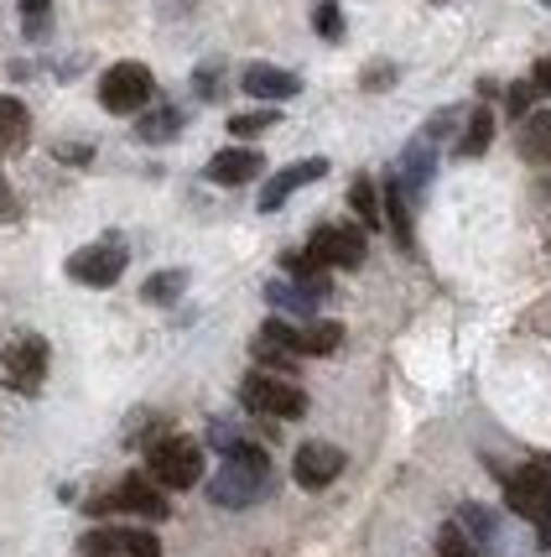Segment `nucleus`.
<instances>
[{
    "instance_id": "obj_1",
    "label": "nucleus",
    "mask_w": 551,
    "mask_h": 557,
    "mask_svg": "<svg viewBox=\"0 0 551 557\" xmlns=\"http://www.w3.org/2000/svg\"><path fill=\"white\" fill-rule=\"evenodd\" d=\"M265 490H271V459H265V448H255V443L224 448V469L209 480V500L224 510H245V506H255V500H265Z\"/></svg>"
},
{
    "instance_id": "obj_2",
    "label": "nucleus",
    "mask_w": 551,
    "mask_h": 557,
    "mask_svg": "<svg viewBox=\"0 0 551 557\" xmlns=\"http://www.w3.org/2000/svg\"><path fill=\"white\" fill-rule=\"evenodd\" d=\"M146 469L162 490H192L203 480V448L183 433H167L146 448Z\"/></svg>"
},
{
    "instance_id": "obj_3",
    "label": "nucleus",
    "mask_w": 551,
    "mask_h": 557,
    "mask_svg": "<svg viewBox=\"0 0 551 557\" xmlns=\"http://www.w3.org/2000/svg\"><path fill=\"white\" fill-rule=\"evenodd\" d=\"M504 500L515 516H526L530 527L541 532V547H551V469L547 463H526L504 480Z\"/></svg>"
},
{
    "instance_id": "obj_4",
    "label": "nucleus",
    "mask_w": 551,
    "mask_h": 557,
    "mask_svg": "<svg viewBox=\"0 0 551 557\" xmlns=\"http://www.w3.org/2000/svg\"><path fill=\"white\" fill-rule=\"evenodd\" d=\"M240 401H245V412L276 417V422H297V417L308 412V396L291 386L287 375H265V370H250L240 381Z\"/></svg>"
},
{
    "instance_id": "obj_5",
    "label": "nucleus",
    "mask_w": 551,
    "mask_h": 557,
    "mask_svg": "<svg viewBox=\"0 0 551 557\" xmlns=\"http://www.w3.org/2000/svg\"><path fill=\"white\" fill-rule=\"evenodd\" d=\"M151 95H156V78H151L146 63H115L99 78V104L110 115H136V110L151 104Z\"/></svg>"
},
{
    "instance_id": "obj_6",
    "label": "nucleus",
    "mask_w": 551,
    "mask_h": 557,
    "mask_svg": "<svg viewBox=\"0 0 551 557\" xmlns=\"http://www.w3.org/2000/svg\"><path fill=\"white\" fill-rule=\"evenodd\" d=\"M110 510H130V516H141V521H167L172 516V506L162 500V485L146 480V474H130V480H121L110 495L89 500V516H110Z\"/></svg>"
},
{
    "instance_id": "obj_7",
    "label": "nucleus",
    "mask_w": 551,
    "mask_h": 557,
    "mask_svg": "<svg viewBox=\"0 0 551 557\" xmlns=\"http://www.w3.org/2000/svg\"><path fill=\"white\" fill-rule=\"evenodd\" d=\"M125 240H95V245H84V250H73L68 256V276L78 282V287H115L125 276Z\"/></svg>"
},
{
    "instance_id": "obj_8",
    "label": "nucleus",
    "mask_w": 551,
    "mask_h": 557,
    "mask_svg": "<svg viewBox=\"0 0 551 557\" xmlns=\"http://www.w3.org/2000/svg\"><path fill=\"white\" fill-rule=\"evenodd\" d=\"M84 557H162V542L146 527H95L78 536Z\"/></svg>"
},
{
    "instance_id": "obj_9",
    "label": "nucleus",
    "mask_w": 551,
    "mask_h": 557,
    "mask_svg": "<svg viewBox=\"0 0 551 557\" xmlns=\"http://www.w3.org/2000/svg\"><path fill=\"white\" fill-rule=\"evenodd\" d=\"M0 370H5V386L32 396L42 391V375H48V339L26 334V339H11L0 349Z\"/></svg>"
},
{
    "instance_id": "obj_10",
    "label": "nucleus",
    "mask_w": 551,
    "mask_h": 557,
    "mask_svg": "<svg viewBox=\"0 0 551 557\" xmlns=\"http://www.w3.org/2000/svg\"><path fill=\"white\" fill-rule=\"evenodd\" d=\"M308 256H312V261H317L323 271H328V267L354 271V267L364 261V235L354 230V224H323V230H312Z\"/></svg>"
},
{
    "instance_id": "obj_11",
    "label": "nucleus",
    "mask_w": 551,
    "mask_h": 557,
    "mask_svg": "<svg viewBox=\"0 0 551 557\" xmlns=\"http://www.w3.org/2000/svg\"><path fill=\"white\" fill-rule=\"evenodd\" d=\"M343 448H334V443H302L297 448V459H291V480L302 490H328L343 474Z\"/></svg>"
},
{
    "instance_id": "obj_12",
    "label": "nucleus",
    "mask_w": 551,
    "mask_h": 557,
    "mask_svg": "<svg viewBox=\"0 0 551 557\" xmlns=\"http://www.w3.org/2000/svg\"><path fill=\"white\" fill-rule=\"evenodd\" d=\"M323 297H328V276H312V282L276 276V282H265V302H271V308H281V313H291V318H312Z\"/></svg>"
},
{
    "instance_id": "obj_13",
    "label": "nucleus",
    "mask_w": 551,
    "mask_h": 557,
    "mask_svg": "<svg viewBox=\"0 0 551 557\" xmlns=\"http://www.w3.org/2000/svg\"><path fill=\"white\" fill-rule=\"evenodd\" d=\"M317 177H328V162H323V157H308V162H291V168H281L261 188V214H276V209H281L297 188H308V183H317Z\"/></svg>"
},
{
    "instance_id": "obj_14",
    "label": "nucleus",
    "mask_w": 551,
    "mask_h": 557,
    "mask_svg": "<svg viewBox=\"0 0 551 557\" xmlns=\"http://www.w3.org/2000/svg\"><path fill=\"white\" fill-rule=\"evenodd\" d=\"M261 172H265L261 151H250V146H229V151L209 157L203 177H209V183H218V188H240V183H255Z\"/></svg>"
},
{
    "instance_id": "obj_15",
    "label": "nucleus",
    "mask_w": 551,
    "mask_h": 557,
    "mask_svg": "<svg viewBox=\"0 0 551 557\" xmlns=\"http://www.w3.org/2000/svg\"><path fill=\"white\" fill-rule=\"evenodd\" d=\"M437 141H427V136H411V146L401 151V168H396V188L406 198H422L431 183V172H437V151H431Z\"/></svg>"
},
{
    "instance_id": "obj_16",
    "label": "nucleus",
    "mask_w": 551,
    "mask_h": 557,
    "mask_svg": "<svg viewBox=\"0 0 551 557\" xmlns=\"http://www.w3.org/2000/svg\"><path fill=\"white\" fill-rule=\"evenodd\" d=\"M240 89L255 99H271V104H281V99L302 95V78L287 69H276V63H250V69L240 73Z\"/></svg>"
},
{
    "instance_id": "obj_17",
    "label": "nucleus",
    "mask_w": 551,
    "mask_h": 557,
    "mask_svg": "<svg viewBox=\"0 0 551 557\" xmlns=\"http://www.w3.org/2000/svg\"><path fill=\"white\" fill-rule=\"evenodd\" d=\"M521 157L526 162H551V110L521 115Z\"/></svg>"
},
{
    "instance_id": "obj_18",
    "label": "nucleus",
    "mask_w": 551,
    "mask_h": 557,
    "mask_svg": "<svg viewBox=\"0 0 551 557\" xmlns=\"http://www.w3.org/2000/svg\"><path fill=\"white\" fill-rule=\"evenodd\" d=\"M177 131H183V110H177V104H156V110H146L141 121H136V136H141L146 146L172 141Z\"/></svg>"
},
{
    "instance_id": "obj_19",
    "label": "nucleus",
    "mask_w": 551,
    "mask_h": 557,
    "mask_svg": "<svg viewBox=\"0 0 551 557\" xmlns=\"http://www.w3.org/2000/svg\"><path fill=\"white\" fill-rule=\"evenodd\" d=\"M338 344H343V323H334V318L297 329V355H334Z\"/></svg>"
},
{
    "instance_id": "obj_20",
    "label": "nucleus",
    "mask_w": 551,
    "mask_h": 557,
    "mask_svg": "<svg viewBox=\"0 0 551 557\" xmlns=\"http://www.w3.org/2000/svg\"><path fill=\"white\" fill-rule=\"evenodd\" d=\"M26 131H32V115H26L22 99L0 95V146H22Z\"/></svg>"
},
{
    "instance_id": "obj_21",
    "label": "nucleus",
    "mask_w": 551,
    "mask_h": 557,
    "mask_svg": "<svg viewBox=\"0 0 551 557\" xmlns=\"http://www.w3.org/2000/svg\"><path fill=\"white\" fill-rule=\"evenodd\" d=\"M489 141H494V115H489V110H474L468 125H463L458 157H479V151H489Z\"/></svg>"
},
{
    "instance_id": "obj_22",
    "label": "nucleus",
    "mask_w": 551,
    "mask_h": 557,
    "mask_svg": "<svg viewBox=\"0 0 551 557\" xmlns=\"http://www.w3.org/2000/svg\"><path fill=\"white\" fill-rule=\"evenodd\" d=\"M188 292V271H156V276H146L141 297L146 302H177Z\"/></svg>"
},
{
    "instance_id": "obj_23",
    "label": "nucleus",
    "mask_w": 551,
    "mask_h": 557,
    "mask_svg": "<svg viewBox=\"0 0 551 557\" xmlns=\"http://www.w3.org/2000/svg\"><path fill=\"white\" fill-rule=\"evenodd\" d=\"M22 32H26V42H48L52 0H22Z\"/></svg>"
},
{
    "instance_id": "obj_24",
    "label": "nucleus",
    "mask_w": 551,
    "mask_h": 557,
    "mask_svg": "<svg viewBox=\"0 0 551 557\" xmlns=\"http://www.w3.org/2000/svg\"><path fill=\"white\" fill-rule=\"evenodd\" d=\"M349 209L360 214V224H380V194H375V183L370 177H354V188H349Z\"/></svg>"
},
{
    "instance_id": "obj_25",
    "label": "nucleus",
    "mask_w": 551,
    "mask_h": 557,
    "mask_svg": "<svg viewBox=\"0 0 551 557\" xmlns=\"http://www.w3.org/2000/svg\"><path fill=\"white\" fill-rule=\"evenodd\" d=\"M385 219H390V235L396 245H411V209H406V194L390 183V194H385Z\"/></svg>"
},
{
    "instance_id": "obj_26",
    "label": "nucleus",
    "mask_w": 551,
    "mask_h": 557,
    "mask_svg": "<svg viewBox=\"0 0 551 557\" xmlns=\"http://www.w3.org/2000/svg\"><path fill=\"white\" fill-rule=\"evenodd\" d=\"M312 32L328 37V42L343 37V11H338V0H317V5H312Z\"/></svg>"
},
{
    "instance_id": "obj_27",
    "label": "nucleus",
    "mask_w": 551,
    "mask_h": 557,
    "mask_svg": "<svg viewBox=\"0 0 551 557\" xmlns=\"http://www.w3.org/2000/svg\"><path fill=\"white\" fill-rule=\"evenodd\" d=\"M276 121H281L276 110H245V115H229V136H261Z\"/></svg>"
},
{
    "instance_id": "obj_28",
    "label": "nucleus",
    "mask_w": 551,
    "mask_h": 557,
    "mask_svg": "<svg viewBox=\"0 0 551 557\" xmlns=\"http://www.w3.org/2000/svg\"><path fill=\"white\" fill-rule=\"evenodd\" d=\"M437 557H479V547L463 536V527H442V536H437Z\"/></svg>"
},
{
    "instance_id": "obj_29",
    "label": "nucleus",
    "mask_w": 551,
    "mask_h": 557,
    "mask_svg": "<svg viewBox=\"0 0 551 557\" xmlns=\"http://www.w3.org/2000/svg\"><path fill=\"white\" fill-rule=\"evenodd\" d=\"M255 360H261V364H276V370L287 375L291 364H297V355H291V349H281V344H271V339H261V334H255Z\"/></svg>"
},
{
    "instance_id": "obj_30",
    "label": "nucleus",
    "mask_w": 551,
    "mask_h": 557,
    "mask_svg": "<svg viewBox=\"0 0 551 557\" xmlns=\"http://www.w3.org/2000/svg\"><path fill=\"white\" fill-rule=\"evenodd\" d=\"M530 99H536V84H510V115H515V121L530 110Z\"/></svg>"
},
{
    "instance_id": "obj_31",
    "label": "nucleus",
    "mask_w": 551,
    "mask_h": 557,
    "mask_svg": "<svg viewBox=\"0 0 551 557\" xmlns=\"http://www.w3.org/2000/svg\"><path fill=\"white\" fill-rule=\"evenodd\" d=\"M192 89L203 99H218V69H198L192 73Z\"/></svg>"
},
{
    "instance_id": "obj_32",
    "label": "nucleus",
    "mask_w": 551,
    "mask_h": 557,
    "mask_svg": "<svg viewBox=\"0 0 551 557\" xmlns=\"http://www.w3.org/2000/svg\"><path fill=\"white\" fill-rule=\"evenodd\" d=\"M390 78H396V69H390V63H380V69H370V73H364V89H385Z\"/></svg>"
},
{
    "instance_id": "obj_33",
    "label": "nucleus",
    "mask_w": 551,
    "mask_h": 557,
    "mask_svg": "<svg viewBox=\"0 0 551 557\" xmlns=\"http://www.w3.org/2000/svg\"><path fill=\"white\" fill-rule=\"evenodd\" d=\"M63 162H89V146H58Z\"/></svg>"
},
{
    "instance_id": "obj_34",
    "label": "nucleus",
    "mask_w": 551,
    "mask_h": 557,
    "mask_svg": "<svg viewBox=\"0 0 551 557\" xmlns=\"http://www.w3.org/2000/svg\"><path fill=\"white\" fill-rule=\"evenodd\" d=\"M530 84H536V89H547V95H551V58H547V63H536V78H530Z\"/></svg>"
},
{
    "instance_id": "obj_35",
    "label": "nucleus",
    "mask_w": 551,
    "mask_h": 557,
    "mask_svg": "<svg viewBox=\"0 0 551 557\" xmlns=\"http://www.w3.org/2000/svg\"><path fill=\"white\" fill-rule=\"evenodd\" d=\"M547 5H551V0H547Z\"/></svg>"
}]
</instances>
